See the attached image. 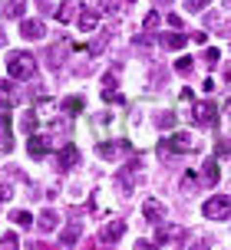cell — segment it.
Masks as SVG:
<instances>
[{
	"label": "cell",
	"mask_w": 231,
	"mask_h": 250,
	"mask_svg": "<svg viewBox=\"0 0 231 250\" xmlns=\"http://www.w3.org/2000/svg\"><path fill=\"white\" fill-rule=\"evenodd\" d=\"M69 13H73V3H63V7H60V10H56V17H60V20H66V17H69Z\"/></svg>",
	"instance_id": "obj_32"
},
{
	"label": "cell",
	"mask_w": 231,
	"mask_h": 250,
	"mask_svg": "<svg viewBox=\"0 0 231 250\" xmlns=\"http://www.w3.org/2000/svg\"><path fill=\"white\" fill-rule=\"evenodd\" d=\"M76 162H79V148L76 145H66V148L60 151V171H69Z\"/></svg>",
	"instance_id": "obj_12"
},
{
	"label": "cell",
	"mask_w": 231,
	"mask_h": 250,
	"mask_svg": "<svg viewBox=\"0 0 231 250\" xmlns=\"http://www.w3.org/2000/svg\"><path fill=\"white\" fill-rule=\"evenodd\" d=\"M218 178H221L218 162H215V158H208V162H205V181H208V185H218Z\"/></svg>",
	"instance_id": "obj_17"
},
{
	"label": "cell",
	"mask_w": 231,
	"mask_h": 250,
	"mask_svg": "<svg viewBox=\"0 0 231 250\" xmlns=\"http://www.w3.org/2000/svg\"><path fill=\"white\" fill-rule=\"evenodd\" d=\"M0 46H7V33L3 30H0Z\"/></svg>",
	"instance_id": "obj_36"
},
{
	"label": "cell",
	"mask_w": 231,
	"mask_h": 250,
	"mask_svg": "<svg viewBox=\"0 0 231 250\" xmlns=\"http://www.w3.org/2000/svg\"><path fill=\"white\" fill-rule=\"evenodd\" d=\"M20 33H23V40H40V37H46V26L40 23V20H23Z\"/></svg>",
	"instance_id": "obj_11"
},
{
	"label": "cell",
	"mask_w": 231,
	"mask_h": 250,
	"mask_svg": "<svg viewBox=\"0 0 231 250\" xmlns=\"http://www.w3.org/2000/svg\"><path fill=\"white\" fill-rule=\"evenodd\" d=\"M20 102V96H17V89H13V83H7V79H0V109H13Z\"/></svg>",
	"instance_id": "obj_8"
},
{
	"label": "cell",
	"mask_w": 231,
	"mask_h": 250,
	"mask_svg": "<svg viewBox=\"0 0 231 250\" xmlns=\"http://www.w3.org/2000/svg\"><path fill=\"white\" fill-rule=\"evenodd\" d=\"M13 198V188H10V181H0V201H10Z\"/></svg>",
	"instance_id": "obj_25"
},
{
	"label": "cell",
	"mask_w": 231,
	"mask_h": 250,
	"mask_svg": "<svg viewBox=\"0 0 231 250\" xmlns=\"http://www.w3.org/2000/svg\"><path fill=\"white\" fill-rule=\"evenodd\" d=\"M3 13H7L10 20H17V17H23V13H26V0H10V3L3 7Z\"/></svg>",
	"instance_id": "obj_16"
},
{
	"label": "cell",
	"mask_w": 231,
	"mask_h": 250,
	"mask_svg": "<svg viewBox=\"0 0 231 250\" xmlns=\"http://www.w3.org/2000/svg\"><path fill=\"white\" fill-rule=\"evenodd\" d=\"M159 3H172V0H159Z\"/></svg>",
	"instance_id": "obj_37"
},
{
	"label": "cell",
	"mask_w": 231,
	"mask_h": 250,
	"mask_svg": "<svg viewBox=\"0 0 231 250\" xmlns=\"http://www.w3.org/2000/svg\"><path fill=\"white\" fill-rule=\"evenodd\" d=\"M185 3H188V10H202V7H208L211 0H185Z\"/></svg>",
	"instance_id": "obj_28"
},
{
	"label": "cell",
	"mask_w": 231,
	"mask_h": 250,
	"mask_svg": "<svg viewBox=\"0 0 231 250\" xmlns=\"http://www.w3.org/2000/svg\"><path fill=\"white\" fill-rule=\"evenodd\" d=\"M142 214H145L152 224H162V217H165V204H162V201H155V198H149L145 204H142Z\"/></svg>",
	"instance_id": "obj_7"
},
{
	"label": "cell",
	"mask_w": 231,
	"mask_h": 250,
	"mask_svg": "<svg viewBox=\"0 0 231 250\" xmlns=\"http://www.w3.org/2000/svg\"><path fill=\"white\" fill-rule=\"evenodd\" d=\"M122 234H126V224H122V221H113V224H106L103 230H99V240H103V244H116Z\"/></svg>",
	"instance_id": "obj_9"
},
{
	"label": "cell",
	"mask_w": 231,
	"mask_h": 250,
	"mask_svg": "<svg viewBox=\"0 0 231 250\" xmlns=\"http://www.w3.org/2000/svg\"><path fill=\"white\" fill-rule=\"evenodd\" d=\"M66 109H69V112H83V102H79L76 96H73V99L66 102Z\"/></svg>",
	"instance_id": "obj_29"
},
{
	"label": "cell",
	"mask_w": 231,
	"mask_h": 250,
	"mask_svg": "<svg viewBox=\"0 0 231 250\" xmlns=\"http://www.w3.org/2000/svg\"><path fill=\"white\" fill-rule=\"evenodd\" d=\"M185 250H211V244H208V240H192Z\"/></svg>",
	"instance_id": "obj_26"
},
{
	"label": "cell",
	"mask_w": 231,
	"mask_h": 250,
	"mask_svg": "<svg viewBox=\"0 0 231 250\" xmlns=\"http://www.w3.org/2000/svg\"><path fill=\"white\" fill-rule=\"evenodd\" d=\"M96 151H99V158H119L122 151H129V142H103Z\"/></svg>",
	"instance_id": "obj_10"
},
{
	"label": "cell",
	"mask_w": 231,
	"mask_h": 250,
	"mask_svg": "<svg viewBox=\"0 0 231 250\" xmlns=\"http://www.w3.org/2000/svg\"><path fill=\"white\" fill-rule=\"evenodd\" d=\"M168 20V26H172V30H182V17H175V13H172V17H165Z\"/></svg>",
	"instance_id": "obj_33"
},
{
	"label": "cell",
	"mask_w": 231,
	"mask_h": 250,
	"mask_svg": "<svg viewBox=\"0 0 231 250\" xmlns=\"http://www.w3.org/2000/svg\"><path fill=\"white\" fill-rule=\"evenodd\" d=\"M185 43H188V40L182 37V33H165V37H162V46H165V50H182Z\"/></svg>",
	"instance_id": "obj_14"
},
{
	"label": "cell",
	"mask_w": 231,
	"mask_h": 250,
	"mask_svg": "<svg viewBox=\"0 0 231 250\" xmlns=\"http://www.w3.org/2000/svg\"><path fill=\"white\" fill-rule=\"evenodd\" d=\"M7 73L13 79H33L37 76V60L30 53H10L7 56Z\"/></svg>",
	"instance_id": "obj_1"
},
{
	"label": "cell",
	"mask_w": 231,
	"mask_h": 250,
	"mask_svg": "<svg viewBox=\"0 0 231 250\" xmlns=\"http://www.w3.org/2000/svg\"><path fill=\"white\" fill-rule=\"evenodd\" d=\"M76 23H79V30H83V33H90V30H96V26H99V13L92 10V7H79Z\"/></svg>",
	"instance_id": "obj_5"
},
{
	"label": "cell",
	"mask_w": 231,
	"mask_h": 250,
	"mask_svg": "<svg viewBox=\"0 0 231 250\" xmlns=\"http://www.w3.org/2000/svg\"><path fill=\"white\" fill-rule=\"evenodd\" d=\"M192 119H195L198 125H211L215 119H218V109H215V102H211V99H198V102L192 105Z\"/></svg>",
	"instance_id": "obj_3"
},
{
	"label": "cell",
	"mask_w": 231,
	"mask_h": 250,
	"mask_svg": "<svg viewBox=\"0 0 231 250\" xmlns=\"http://www.w3.org/2000/svg\"><path fill=\"white\" fill-rule=\"evenodd\" d=\"M10 221H13V224H23V227H30V224H33L30 211H10Z\"/></svg>",
	"instance_id": "obj_20"
},
{
	"label": "cell",
	"mask_w": 231,
	"mask_h": 250,
	"mask_svg": "<svg viewBox=\"0 0 231 250\" xmlns=\"http://www.w3.org/2000/svg\"><path fill=\"white\" fill-rule=\"evenodd\" d=\"M103 89H116V73H106L103 76Z\"/></svg>",
	"instance_id": "obj_31"
},
{
	"label": "cell",
	"mask_w": 231,
	"mask_h": 250,
	"mask_svg": "<svg viewBox=\"0 0 231 250\" xmlns=\"http://www.w3.org/2000/svg\"><path fill=\"white\" fill-rule=\"evenodd\" d=\"M26 151H30L33 158H43V155L50 151V138H46V135H40V132L26 135Z\"/></svg>",
	"instance_id": "obj_4"
},
{
	"label": "cell",
	"mask_w": 231,
	"mask_h": 250,
	"mask_svg": "<svg viewBox=\"0 0 231 250\" xmlns=\"http://www.w3.org/2000/svg\"><path fill=\"white\" fill-rule=\"evenodd\" d=\"M136 250H159L155 244H149V240H136Z\"/></svg>",
	"instance_id": "obj_34"
},
{
	"label": "cell",
	"mask_w": 231,
	"mask_h": 250,
	"mask_svg": "<svg viewBox=\"0 0 231 250\" xmlns=\"http://www.w3.org/2000/svg\"><path fill=\"white\" fill-rule=\"evenodd\" d=\"M192 66H195L192 56H179V60H175V69H179V73H192Z\"/></svg>",
	"instance_id": "obj_22"
},
{
	"label": "cell",
	"mask_w": 231,
	"mask_h": 250,
	"mask_svg": "<svg viewBox=\"0 0 231 250\" xmlns=\"http://www.w3.org/2000/svg\"><path fill=\"white\" fill-rule=\"evenodd\" d=\"M0 250H20V244H17V234H13V230H3V237H0Z\"/></svg>",
	"instance_id": "obj_19"
},
{
	"label": "cell",
	"mask_w": 231,
	"mask_h": 250,
	"mask_svg": "<svg viewBox=\"0 0 231 250\" xmlns=\"http://www.w3.org/2000/svg\"><path fill=\"white\" fill-rule=\"evenodd\" d=\"M188 145H192V142H188V135H172V142H162V145H159V151H172V155H175V151H185L188 148Z\"/></svg>",
	"instance_id": "obj_13"
},
{
	"label": "cell",
	"mask_w": 231,
	"mask_h": 250,
	"mask_svg": "<svg viewBox=\"0 0 231 250\" xmlns=\"http://www.w3.org/2000/svg\"><path fill=\"white\" fill-rule=\"evenodd\" d=\"M218 151H221V155H231V138H228V142H221V148H218Z\"/></svg>",
	"instance_id": "obj_35"
},
{
	"label": "cell",
	"mask_w": 231,
	"mask_h": 250,
	"mask_svg": "<svg viewBox=\"0 0 231 250\" xmlns=\"http://www.w3.org/2000/svg\"><path fill=\"white\" fill-rule=\"evenodd\" d=\"M182 234H185V230H182L179 224H159V227H155V240H159V244H172V240H182Z\"/></svg>",
	"instance_id": "obj_6"
},
{
	"label": "cell",
	"mask_w": 231,
	"mask_h": 250,
	"mask_svg": "<svg viewBox=\"0 0 231 250\" xmlns=\"http://www.w3.org/2000/svg\"><path fill=\"white\" fill-rule=\"evenodd\" d=\"M208 221H231V198L228 194H215V198L205 201V208H202Z\"/></svg>",
	"instance_id": "obj_2"
},
{
	"label": "cell",
	"mask_w": 231,
	"mask_h": 250,
	"mask_svg": "<svg viewBox=\"0 0 231 250\" xmlns=\"http://www.w3.org/2000/svg\"><path fill=\"white\" fill-rule=\"evenodd\" d=\"M155 26H159V13H149V17H145V30H155Z\"/></svg>",
	"instance_id": "obj_27"
},
{
	"label": "cell",
	"mask_w": 231,
	"mask_h": 250,
	"mask_svg": "<svg viewBox=\"0 0 231 250\" xmlns=\"http://www.w3.org/2000/svg\"><path fill=\"white\" fill-rule=\"evenodd\" d=\"M0 138L10 145V119H7V112H0Z\"/></svg>",
	"instance_id": "obj_21"
},
{
	"label": "cell",
	"mask_w": 231,
	"mask_h": 250,
	"mask_svg": "<svg viewBox=\"0 0 231 250\" xmlns=\"http://www.w3.org/2000/svg\"><path fill=\"white\" fill-rule=\"evenodd\" d=\"M198 191V175L195 171H185L182 175V194H195Z\"/></svg>",
	"instance_id": "obj_15"
},
{
	"label": "cell",
	"mask_w": 231,
	"mask_h": 250,
	"mask_svg": "<svg viewBox=\"0 0 231 250\" xmlns=\"http://www.w3.org/2000/svg\"><path fill=\"white\" fill-rule=\"evenodd\" d=\"M103 99H106V105H109V102H113V105H122V102H126L116 89H103Z\"/></svg>",
	"instance_id": "obj_23"
},
{
	"label": "cell",
	"mask_w": 231,
	"mask_h": 250,
	"mask_svg": "<svg viewBox=\"0 0 231 250\" xmlns=\"http://www.w3.org/2000/svg\"><path fill=\"white\" fill-rule=\"evenodd\" d=\"M23 132H26V135H33V132H37V119H33V112H26V119H23Z\"/></svg>",
	"instance_id": "obj_24"
},
{
	"label": "cell",
	"mask_w": 231,
	"mask_h": 250,
	"mask_svg": "<svg viewBox=\"0 0 231 250\" xmlns=\"http://www.w3.org/2000/svg\"><path fill=\"white\" fill-rule=\"evenodd\" d=\"M37 224L43 227V230H53V227H56V211H53V208H46V211L37 217Z\"/></svg>",
	"instance_id": "obj_18"
},
{
	"label": "cell",
	"mask_w": 231,
	"mask_h": 250,
	"mask_svg": "<svg viewBox=\"0 0 231 250\" xmlns=\"http://www.w3.org/2000/svg\"><path fill=\"white\" fill-rule=\"evenodd\" d=\"M76 240V227H66L63 230V244H73Z\"/></svg>",
	"instance_id": "obj_30"
}]
</instances>
